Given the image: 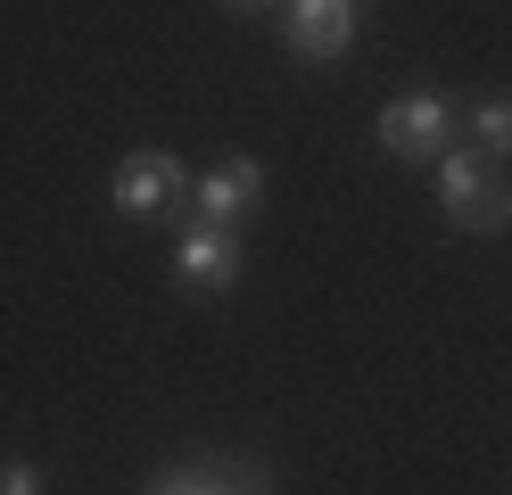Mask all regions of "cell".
<instances>
[{"label":"cell","instance_id":"ba28073f","mask_svg":"<svg viewBox=\"0 0 512 495\" xmlns=\"http://www.w3.org/2000/svg\"><path fill=\"white\" fill-rule=\"evenodd\" d=\"M149 495H248L232 471H215V462H199V471H174V479H157Z\"/></svg>","mask_w":512,"mask_h":495},{"label":"cell","instance_id":"5b68a950","mask_svg":"<svg viewBox=\"0 0 512 495\" xmlns=\"http://www.w3.org/2000/svg\"><path fill=\"white\" fill-rule=\"evenodd\" d=\"M174 281L182 289H232L240 281V240L223 223H190L174 240Z\"/></svg>","mask_w":512,"mask_h":495},{"label":"cell","instance_id":"277c9868","mask_svg":"<svg viewBox=\"0 0 512 495\" xmlns=\"http://www.w3.org/2000/svg\"><path fill=\"white\" fill-rule=\"evenodd\" d=\"M190 198H199V215H207V223H223V231H232L240 215H256V207H265V165H256V157H223L215 174H199V182H190Z\"/></svg>","mask_w":512,"mask_h":495},{"label":"cell","instance_id":"30bf717a","mask_svg":"<svg viewBox=\"0 0 512 495\" xmlns=\"http://www.w3.org/2000/svg\"><path fill=\"white\" fill-rule=\"evenodd\" d=\"M215 9H232V17H248V9H265V0H215Z\"/></svg>","mask_w":512,"mask_h":495},{"label":"cell","instance_id":"6da1fadb","mask_svg":"<svg viewBox=\"0 0 512 495\" xmlns=\"http://www.w3.org/2000/svg\"><path fill=\"white\" fill-rule=\"evenodd\" d=\"M438 207L455 215L463 231H504V223H512V190H504V174H496V157L438 149Z\"/></svg>","mask_w":512,"mask_h":495},{"label":"cell","instance_id":"9c48e42d","mask_svg":"<svg viewBox=\"0 0 512 495\" xmlns=\"http://www.w3.org/2000/svg\"><path fill=\"white\" fill-rule=\"evenodd\" d=\"M0 495H42V479H34V462H9V471H0Z\"/></svg>","mask_w":512,"mask_h":495},{"label":"cell","instance_id":"52a82bcc","mask_svg":"<svg viewBox=\"0 0 512 495\" xmlns=\"http://www.w3.org/2000/svg\"><path fill=\"white\" fill-rule=\"evenodd\" d=\"M471 149L479 157H512V99H479L471 108Z\"/></svg>","mask_w":512,"mask_h":495},{"label":"cell","instance_id":"3957f363","mask_svg":"<svg viewBox=\"0 0 512 495\" xmlns=\"http://www.w3.org/2000/svg\"><path fill=\"white\" fill-rule=\"evenodd\" d=\"M174 198H190L182 157H166V149H133V157L116 165V207H124V215H157V207H174Z\"/></svg>","mask_w":512,"mask_h":495},{"label":"cell","instance_id":"8992f818","mask_svg":"<svg viewBox=\"0 0 512 495\" xmlns=\"http://www.w3.org/2000/svg\"><path fill=\"white\" fill-rule=\"evenodd\" d=\"M281 33H290L298 58H339L347 42H356V0H290V17H281Z\"/></svg>","mask_w":512,"mask_h":495},{"label":"cell","instance_id":"7a4b0ae2","mask_svg":"<svg viewBox=\"0 0 512 495\" xmlns=\"http://www.w3.org/2000/svg\"><path fill=\"white\" fill-rule=\"evenodd\" d=\"M446 132H455V108H446L438 91H405V99L380 108V149L405 157V165H438Z\"/></svg>","mask_w":512,"mask_h":495}]
</instances>
